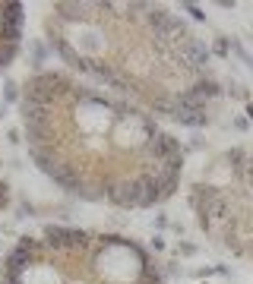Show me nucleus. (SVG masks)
I'll use <instances>...</instances> for the list:
<instances>
[{"mask_svg":"<svg viewBox=\"0 0 253 284\" xmlns=\"http://www.w3.org/2000/svg\"><path fill=\"white\" fill-rule=\"evenodd\" d=\"M35 167L85 202L152 208L184 177V148L149 111L63 70H38L19 95Z\"/></svg>","mask_w":253,"mask_h":284,"instance_id":"obj_1","label":"nucleus"},{"mask_svg":"<svg viewBox=\"0 0 253 284\" xmlns=\"http://www.w3.org/2000/svg\"><path fill=\"white\" fill-rule=\"evenodd\" d=\"M42 29L54 54L92 85L152 117L184 126L209 123L218 79L199 35L158 3H51Z\"/></svg>","mask_w":253,"mask_h":284,"instance_id":"obj_2","label":"nucleus"},{"mask_svg":"<svg viewBox=\"0 0 253 284\" xmlns=\"http://www.w3.org/2000/svg\"><path fill=\"white\" fill-rule=\"evenodd\" d=\"M0 284H165V278L133 237L51 224L10 246Z\"/></svg>","mask_w":253,"mask_h":284,"instance_id":"obj_3","label":"nucleus"},{"mask_svg":"<svg viewBox=\"0 0 253 284\" xmlns=\"http://www.w3.org/2000/svg\"><path fill=\"white\" fill-rule=\"evenodd\" d=\"M187 202L212 246L253 262V145L215 155L190 180Z\"/></svg>","mask_w":253,"mask_h":284,"instance_id":"obj_4","label":"nucleus"},{"mask_svg":"<svg viewBox=\"0 0 253 284\" xmlns=\"http://www.w3.org/2000/svg\"><path fill=\"white\" fill-rule=\"evenodd\" d=\"M22 25H25V6L16 0H0V73L16 60L22 47Z\"/></svg>","mask_w":253,"mask_h":284,"instance_id":"obj_5","label":"nucleus"},{"mask_svg":"<svg viewBox=\"0 0 253 284\" xmlns=\"http://www.w3.org/2000/svg\"><path fill=\"white\" fill-rule=\"evenodd\" d=\"M10 205V183H6L3 177V155H0V212Z\"/></svg>","mask_w":253,"mask_h":284,"instance_id":"obj_6","label":"nucleus"}]
</instances>
